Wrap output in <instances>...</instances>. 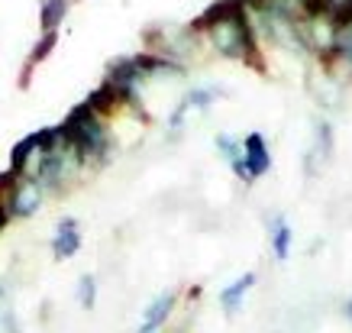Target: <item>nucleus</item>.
<instances>
[{
  "mask_svg": "<svg viewBox=\"0 0 352 333\" xmlns=\"http://www.w3.org/2000/svg\"><path fill=\"white\" fill-rule=\"evenodd\" d=\"M210 39H214L217 52L226 58H243V62L256 65L262 72V58H258V45H256V32L245 20V10L239 7L236 13H230L226 20H220L217 26H210Z\"/></svg>",
  "mask_w": 352,
  "mask_h": 333,
  "instance_id": "obj_2",
  "label": "nucleus"
},
{
  "mask_svg": "<svg viewBox=\"0 0 352 333\" xmlns=\"http://www.w3.org/2000/svg\"><path fill=\"white\" fill-rule=\"evenodd\" d=\"M336 49H342V55H346L352 65V30H349V39H346V43H336Z\"/></svg>",
  "mask_w": 352,
  "mask_h": 333,
  "instance_id": "obj_19",
  "label": "nucleus"
},
{
  "mask_svg": "<svg viewBox=\"0 0 352 333\" xmlns=\"http://www.w3.org/2000/svg\"><path fill=\"white\" fill-rule=\"evenodd\" d=\"M117 100H120V97H117V91H113V87H110L107 81H104V85L97 87V91H91V94H87V100H85V104H87V107H91V110H94L97 117H100V114H107V110H113V107H117Z\"/></svg>",
  "mask_w": 352,
  "mask_h": 333,
  "instance_id": "obj_12",
  "label": "nucleus"
},
{
  "mask_svg": "<svg viewBox=\"0 0 352 333\" xmlns=\"http://www.w3.org/2000/svg\"><path fill=\"white\" fill-rule=\"evenodd\" d=\"M256 285V275L252 272H245L243 279H236L233 285H226L223 291H220V304H223L226 314H236L239 311V304H243V298L249 294V288Z\"/></svg>",
  "mask_w": 352,
  "mask_h": 333,
  "instance_id": "obj_9",
  "label": "nucleus"
},
{
  "mask_svg": "<svg viewBox=\"0 0 352 333\" xmlns=\"http://www.w3.org/2000/svg\"><path fill=\"white\" fill-rule=\"evenodd\" d=\"M272 249H275V259H288L291 253V226L278 217L275 230H272Z\"/></svg>",
  "mask_w": 352,
  "mask_h": 333,
  "instance_id": "obj_13",
  "label": "nucleus"
},
{
  "mask_svg": "<svg viewBox=\"0 0 352 333\" xmlns=\"http://www.w3.org/2000/svg\"><path fill=\"white\" fill-rule=\"evenodd\" d=\"M330 149H333V129H330V123H320V127H317V149H314V155L327 159Z\"/></svg>",
  "mask_w": 352,
  "mask_h": 333,
  "instance_id": "obj_17",
  "label": "nucleus"
},
{
  "mask_svg": "<svg viewBox=\"0 0 352 333\" xmlns=\"http://www.w3.org/2000/svg\"><path fill=\"white\" fill-rule=\"evenodd\" d=\"M327 20H330V30H333V32H346V30H352V0H346V3H336V7H330Z\"/></svg>",
  "mask_w": 352,
  "mask_h": 333,
  "instance_id": "obj_14",
  "label": "nucleus"
},
{
  "mask_svg": "<svg viewBox=\"0 0 352 333\" xmlns=\"http://www.w3.org/2000/svg\"><path fill=\"white\" fill-rule=\"evenodd\" d=\"M39 201H43V188H39V182H20L16 188H13L7 211H10L13 217H30V214L39 211Z\"/></svg>",
  "mask_w": 352,
  "mask_h": 333,
  "instance_id": "obj_4",
  "label": "nucleus"
},
{
  "mask_svg": "<svg viewBox=\"0 0 352 333\" xmlns=\"http://www.w3.org/2000/svg\"><path fill=\"white\" fill-rule=\"evenodd\" d=\"M0 323H3V333H23L16 314H13L10 304H0Z\"/></svg>",
  "mask_w": 352,
  "mask_h": 333,
  "instance_id": "obj_18",
  "label": "nucleus"
},
{
  "mask_svg": "<svg viewBox=\"0 0 352 333\" xmlns=\"http://www.w3.org/2000/svg\"><path fill=\"white\" fill-rule=\"evenodd\" d=\"M346 314H349V317H352V301H349V304H346Z\"/></svg>",
  "mask_w": 352,
  "mask_h": 333,
  "instance_id": "obj_23",
  "label": "nucleus"
},
{
  "mask_svg": "<svg viewBox=\"0 0 352 333\" xmlns=\"http://www.w3.org/2000/svg\"><path fill=\"white\" fill-rule=\"evenodd\" d=\"M78 301H81V308H94V301H97V281H94V275H85V279L78 281Z\"/></svg>",
  "mask_w": 352,
  "mask_h": 333,
  "instance_id": "obj_16",
  "label": "nucleus"
},
{
  "mask_svg": "<svg viewBox=\"0 0 352 333\" xmlns=\"http://www.w3.org/2000/svg\"><path fill=\"white\" fill-rule=\"evenodd\" d=\"M68 13V0H43V10H39V23H43L45 32H55L58 23L65 20Z\"/></svg>",
  "mask_w": 352,
  "mask_h": 333,
  "instance_id": "obj_11",
  "label": "nucleus"
},
{
  "mask_svg": "<svg viewBox=\"0 0 352 333\" xmlns=\"http://www.w3.org/2000/svg\"><path fill=\"white\" fill-rule=\"evenodd\" d=\"M243 159H245V169H249V178H258V175H265L272 169V155H268L262 133H249L243 140Z\"/></svg>",
  "mask_w": 352,
  "mask_h": 333,
  "instance_id": "obj_3",
  "label": "nucleus"
},
{
  "mask_svg": "<svg viewBox=\"0 0 352 333\" xmlns=\"http://www.w3.org/2000/svg\"><path fill=\"white\" fill-rule=\"evenodd\" d=\"M171 308H175V291H165V294H159L155 301L146 308V317H142V327H152V330H159L162 323L168 321Z\"/></svg>",
  "mask_w": 352,
  "mask_h": 333,
  "instance_id": "obj_10",
  "label": "nucleus"
},
{
  "mask_svg": "<svg viewBox=\"0 0 352 333\" xmlns=\"http://www.w3.org/2000/svg\"><path fill=\"white\" fill-rule=\"evenodd\" d=\"M217 149L223 152V159L233 165L236 178H243V182H252V178H249V169H245V159H243V142H236L233 136L220 133V136H217Z\"/></svg>",
  "mask_w": 352,
  "mask_h": 333,
  "instance_id": "obj_8",
  "label": "nucleus"
},
{
  "mask_svg": "<svg viewBox=\"0 0 352 333\" xmlns=\"http://www.w3.org/2000/svg\"><path fill=\"white\" fill-rule=\"evenodd\" d=\"M327 3H330V7H336V3H346V0H327Z\"/></svg>",
  "mask_w": 352,
  "mask_h": 333,
  "instance_id": "obj_22",
  "label": "nucleus"
},
{
  "mask_svg": "<svg viewBox=\"0 0 352 333\" xmlns=\"http://www.w3.org/2000/svg\"><path fill=\"white\" fill-rule=\"evenodd\" d=\"M7 220H10V211H7V204H3V201H0V230H3V226H7Z\"/></svg>",
  "mask_w": 352,
  "mask_h": 333,
  "instance_id": "obj_20",
  "label": "nucleus"
},
{
  "mask_svg": "<svg viewBox=\"0 0 352 333\" xmlns=\"http://www.w3.org/2000/svg\"><path fill=\"white\" fill-rule=\"evenodd\" d=\"M239 7H243L239 0H217V3H210V7H207V10H204L201 17H197V20L191 23V26H188V32L210 30V26H217V23H220V20H226L230 13H236V10H239Z\"/></svg>",
  "mask_w": 352,
  "mask_h": 333,
  "instance_id": "obj_7",
  "label": "nucleus"
},
{
  "mask_svg": "<svg viewBox=\"0 0 352 333\" xmlns=\"http://www.w3.org/2000/svg\"><path fill=\"white\" fill-rule=\"evenodd\" d=\"M58 133H62V140L75 149V155L81 162L107 152V129H104L100 117H97L87 104H78V107L65 117V123L58 127Z\"/></svg>",
  "mask_w": 352,
  "mask_h": 333,
  "instance_id": "obj_1",
  "label": "nucleus"
},
{
  "mask_svg": "<svg viewBox=\"0 0 352 333\" xmlns=\"http://www.w3.org/2000/svg\"><path fill=\"white\" fill-rule=\"evenodd\" d=\"M210 100H214V91H191V94H188L182 104H178V110L171 114V129L178 133V129L184 127V120L191 117V114H201V110H207V107H210Z\"/></svg>",
  "mask_w": 352,
  "mask_h": 333,
  "instance_id": "obj_6",
  "label": "nucleus"
},
{
  "mask_svg": "<svg viewBox=\"0 0 352 333\" xmlns=\"http://www.w3.org/2000/svg\"><path fill=\"white\" fill-rule=\"evenodd\" d=\"M55 43H58V32H43V39H39L36 45H32V55H30V62H26V75H30V68H32V65H36V62H43L45 55L52 52Z\"/></svg>",
  "mask_w": 352,
  "mask_h": 333,
  "instance_id": "obj_15",
  "label": "nucleus"
},
{
  "mask_svg": "<svg viewBox=\"0 0 352 333\" xmlns=\"http://www.w3.org/2000/svg\"><path fill=\"white\" fill-rule=\"evenodd\" d=\"M136 333H159V330H152V327H139Z\"/></svg>",
  "mask_w": 352,
  "mask_h": 333,
  "instance_id": "obj_21",
  "label": "nucleus"
},
{
  "mask_svg": "<svg viewBox=\"0 0 352 333\" xmlns=\"http://www.w3.org/2000/svg\"><path fill=\"white\" fill-rule=\"evenodd\" d=\"M81 249V230H78L75 217H65L62 224L55 226V237H52V253L55 259H72Z\"/></svg>",
  "mask_w": 352,
  "mask_h": 333,
  "instance_id": "obj_5",
  "label": "nucleus"
}]
</instances>
